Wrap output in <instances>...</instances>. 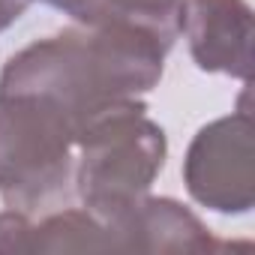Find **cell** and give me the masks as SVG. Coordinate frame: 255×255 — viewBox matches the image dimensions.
<instances>
[{"mask_svg":"<svg viewBox=\"0 0 255 255\" xmlns=\"http://www.w3.org/2000/svg\"><path fill=\"white\" fill-rule=\"evenodd\" d=\"M255 126L249 108L207 123L183 162L189 195L216 213H246L255 201Z\"/></svg>","mask_w":255,"mask_h":255,"instance_id":"277c9868","label":"cell"},{"mask_svg":"<svg viewBox=\"0 0 255 255\" xmlns=\"http://www.w3.org/2000/svg\"><path fill=\"white\" fill-rule=\"evenodd\" d=\"M117 252L108 225L84 210H60L30 225V252Z\"/></svg>","mask_w":255,"mask_h":255,"instance_id":"ba28073f","label":"cell"},{"mask_svg":"<svg viewBox=\"0 0 255 255\" xmlns=\"http://www.w3.org/2000/svg\"><path fill=\"white\" fill-rule=\"evenodd\" d=\"M30 219L21 210L0 213V252H30Z\"/></svg>","mask_w":255,"mask_h":255,"instance_id":"9c48e42d","label":"cell"},{"mask_svg":"<svg viewBox=\"0 0 255 255\" xmlns=\"http://www.w3.org/2000/svg\"><path fill=\"white\" fill-rule=\"evenodd\" d=\"M48 6L87 27H135L165 48L183 33L186 0H45Z\"/></svg>","mask_w":255,"mask_h":255,"instance_id":"52a82bcc","label":"cell"},{"mask_svg":"<svg viewBox=\"0 0 255 255\" xmlns=\"http://www.w3.org/2000/svg\"><path fill=\"white\" fill-rule=\"evenodd\" d=\"M165 45L135 27L75 24L15 51L0 72V93H30L75 126H87L126 99H138L162 78Z\"/></svg>","mask_w":255,"mask_h":255,"instance_id":"6da1fadb","label":"cell"},{"mask_svg":"<svg viewBox=\"0 0 255 255\" xmlns=\"http://www.w3.org/2000/svg\"><path fill=\"white\" fill-rule=\"evenodd\" d=\"M75 174V126L30 93H0V198L30 213L63 201Z\"/></svg>","mask_w":255,"mask_h":255,"instance_id":"3957f363","label":"cell"},{"mask_svg":"<svg viewBox=\"0 0 255 255\" xmlns=\"http://www.w3.org/2000/svg\"><path fill=\"white\" fill-rule=\"evenodd\" d=\"M33 0H0V30H6L12 21H18Z\"/></svg>","mask_w":255,"mask_h":255,"instance_id":"30bf717a","label":"cell"},{"mask_svg":"<svg viewBox=\"0 0 255 255\" xmlns=\"http://www.w3.org/2000/svg\"><path fill=\"white\" fill-rule=\"evenodd\" d=\"M120 249H138V252H210L219 243L210 231L198 222L174 198H138L126 210L102 219Z\"/></svg>","mask_w":255,"mask_h":255,"instance_id":"8992f818","label":"cell"},{"mask_svg":"<svg viewBox=\"0 0 255 255\" xmlns=\"http://www.w3.org/2000/svg\"><path fill=\"white\" fill-rule=\"evenodd\" d=\"M183 33L198 69L249 81L252 9L246 0H186Z\"/></svg>","mask_w":255,"mask_h":255,"instance_id":"5b68a950","label":"cell"},{"mask_svg":"<svg viewBox=\"0 0 255 255\" xmlns=\"http://www.w3.org/2000/svg\"><path fill=\"white\" fill-rule=\"evenodd\" d=\"M165 156L162 126L141 99H126L78 135L72 189L93 216L108 219L150 192Z\"/></svg>","mask_w":255,"mask_h":255,"instance_id":"7a4b0ae2","label":"cell"}]
</instances>
